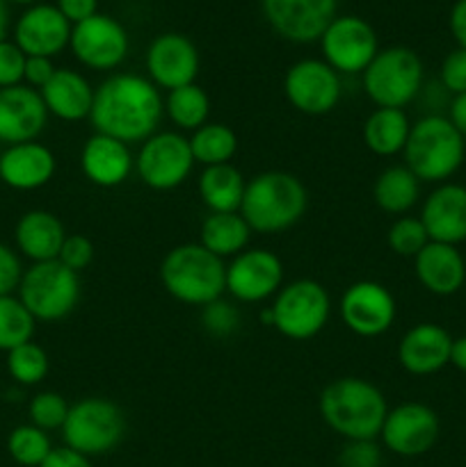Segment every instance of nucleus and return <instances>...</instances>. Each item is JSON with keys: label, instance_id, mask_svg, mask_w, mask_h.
<instances>
[{"label": "nucleus", "instance_id": "obj_51", "mask_svg": "<svg viewBox=\"0 0 466 467\" xmlns=\"http://www.w3.org/2000/svg\"><path fill=\"white\" fill-rule=\"evenodd\" d=\"M9 30V7L7 0H0V41L7 39Z\"/></svg>", "mask_w": 466, "mask_h": 467}, {"label": "nucleus", "instance_id": "obj_19", "mask_svg": "<svg viewBox=\"0 0 466 467\" xmlns=\"http://www.w3.org/2000/svg\"><path fill=\"white\" fill-rule=\"evenodd\" d=\"M71 23L55 5H30L14 26V44L27 57H50L62 53L71 39Z\"/></svg>", "mask_w": 466, "mask_h": 467}, {"label": "nucleus", "instance_id": "obj_18", "mask_svg": "<svg viewBox=\"0 0 466 467\" xmlns=\"http://www.w3.org/2000/svg\"><path fill=\"white\" fill-rule=\"evenodd\" d=\"M199 50L178 32L158 35L146 48V71L158 89H178L192 85L199 76Z\"/></svg>", "mask_w": 466, "mask_h": 467}, {"label": "nucleus", "instance_id": "obj_12", "mask_svg": "<svg viewBox=\"0 0 466 467\" xmlns=\"http://www.w3.org/2000/svg\"><path fill=\"white\" fill-rule=\"evenodd\" d=\"M69 48L82 67L91 71H114L126 59L131 41L126 27L117 18L94 14L71 27Z\"/></svg>", "mask_w": 466, "mask_h": 467}, {"label": "nucleus", "instance_id": "obj_28", "mask_svg": "<svg viewBox=\"0 0 466 467\" xmlns=\"http://www.w3.org/2000/svg\"><path fill=\"white\" fill-rule=\"evenodd\" d=\"M411 123L405 109L377 108L364 123V141L370 153L379 158H393L402 153L409 140Z\"/></svg>", "mask_w": 466, "mask_h": 467}, {"label": "nucleus", "instance_id": "obj_37", "mask_svg": "<svg viewBox=\"0 0 466 467\" xmlns=\"http://www.w3.org/2000/svg\"><path fill=\"white\" fill-rule=\"evenodd\" d=\"M387 242L388 249L400 258H416L429 244V235L420 217H397L388 228Z\"/></svg>", "mask_w": 466, "mask_h": 467}, {"label": "nucleus", "instance_id": "obj_6", "mask_svg": "<svg viewBox=\"0 0 466 467\" xmlns=\"http://www.w3.org/2000/svg\"><path fill=\"white\" fill-rule=\"evenodd\" d=\"M64 447L82 456H101L112 451L126 433V415L105 397H85L69 409L59 429Z\"/></svg>", "mask_w": 466, "mask_h": 467}, {"label": "nucleus", "instance_id": "obj_10", "mask_svg": "<svg viewBox=\"0 0 466 467\" xmlns=\"http://www.w3.org/2000/svg\"><path fill=\"white\" fill-rule=\"evenodd\" d=\"M195 164L187 137L174 130H158L142 141L135 158V171L151 190L169 192L187 181Z\"/></svg>", "mask_w": 466, "mask_h": 467}, {"label": "nucleus", "instance_id": "obj_25", "mask_svg": "<svg viewBox=\"0 0 466 467\" xmlns=\"http://www.w3.org/2000/svg\"><path fill=\"white\" fill-rule=\"evenodd\" d=\"M414 272L429 295L452 296L466 281V260L457 246L429 242L414 258Z\"/></svg>", "mask_w": 466, "mask_h": 467}, {"label": "nucleus", "instance_id": "obj_21", "mask_svg": "<svg viewBox=\"0 0 466 467\" xmlns=\"http://www.w3.org/2000/svg\"><path fill=\"white\" fill-rule=\"evenodd\" d=\"M420 222L429 242L461 244L466 242V187L457 182H441L420 208Z\"/></svg>", "mask_w": 466, "mask_h": 467}, {"label": "nucleus", "instance_id": "obj_33", "mask_svg": "<svg viewBox=\"0 0 466 467\" xmlns=\"http://www.w3.org/2000/svg\"><path fill=\"white\" fill-rule=\"evenodd\" d=\"M190 149L195 155V162L204 164V167L228 164L233 155L238 153V135L224 123L208 121L192 132Z\"/></svg>", "mask_w": 466, "mask_h": 467}, {"label": "nucleus", "instance_id": "obj_29", "mask_svg": "<svg viewBox=\"0 0 466 467\" xmlns=\"http://www.w3.org/2000/svg\"><path fill=\"white\" fill-rule=\"evenodd\" d=\"M245 187L240 169L231 162L204 167L199 176V196L210 213H240Z\"/></svg>", "mask_w": 466, "mask_h": 467}, {"label": "nucleus", "instance_id": "obj_24", "mask_svg": "<svg viewBox=\"0 0 466 467\" xmlns=\"http://www.w3.org/2000/svg\"><path fill=\"white\" fill-rule=\"evenodd\" d=\"M80 169L91 185L112 190L128 181L135 169V158L128 144L94 132L80 150Z\"/></svg>", "mask_w": 466, "mask_h": 467}, {"label": "nucleus", "instance_id": "obj_3", "mask_svg": "<svg viewBox=\"0 0 466 467\" xmlns=\"http://www.w3.org/2000/svg\"><path fill=\"white\" fill-rule=\"evenodd\" d=\"M306 208L309 192L300 178L288 171H263L247 182L240 214L251 233L277 235L295 226Z\"/></svg>", "mask_w": 466, "mask_h": 467}, {"label": "nucleus", "instance_id": "obj_13", "mask_svg": "<svg viewBox=\"0 0 466 467\" xmlns=\"http://www.w3.org/2000/svg\"><path fill=\"white\" fill-rule=\"evenodd\" d=\"M283 94L288 103L302 114L323 117L338 105L343 96L341 76L324 59H300L283 78Z\"/></svg>", "mask_w": 466, "mask_h": 467}, {"label": "nucleus", "instance_id": "obj_45", "mask_svg": "<svg viewBox=\"0 0 466 467\" xmlns=\"http://www.w3.org/2000/svg\"><path fill=\"white\" fill-rule=\"evenodd\" d=\"M55 64L50 57H27L26 59V71H23V82L32 89L41 91L55 76Z\"/></svg>", "mask_w": 466, "mask_h": 467}, {"label": "nucleus", "instance_id": "obj_7", "mask_svg": "<svg viewBox=\"0 0 466 467\" xmlns=\"http://www.w3.org/2000/svg\"><path fill=\"white\" fill-rule=\"evenodd\" d=\"M18 299L37 322H59L76 310L80 301V274L59 260L32 263L18 283Z\"/></svg>", "mask_w": 466, "mask_h": 467}, {"label": "nucleus", "instance_id": "obj_23", "mask_svg": "<svg viewBox=\"0 0 466 467\" xmlns=\"http://www.w3.org/2000/svg\"><path fill=\"white\" fill-rule=\"evenodd\" d=\"M58 169L53 150L39 141L7 146L0 155V181L16 192H35L48 185Z\"/></svg>", "mask_w": 466, "mask_h": 467}, {"label": "nucleus", "instance_id": "obj_49", "mask_svg": "<svg viewBox=\"0 0 466 467\" xmlns=\"http://www.w3.org/2000/svg\"><path fill=\"white\" fill-rule=\"evenodd\" d=\"M448 119H450L452 126L457 128V132H460V135L464 137V141H466V94L452 96Z\"/></svg>", "mask_w": 466, "mask_h": 467}, {"label": "nucleus", "instance_id": "obj_41", "mask_svg": "<svg viewBox=\"0 0 466 467\" xmlns=\"http://www.w3.org/2000/svg\"><path fill=\"white\" fill-rule=\"evenodd\" d=\"M58 260L64 267L71 269V272H85L91 265V260H94V244L85 235H67L62 249H59Z\"/></svg>", "mask_w": 466, "mask_h": 467}, {"label": "nucleus", "instance_id": "obj_50", "mask_svg": "<svg viewBox=\"0 0 466 467\" xmlns=\"http://www.w3.org/2000/svg\"><path fill=\"white\" fill-rule=\"evenodd\" d=\"M450 365L455 369H460V372L466 374V336L455 337V340H452Z\"/></svg>", "mask_w": 466, "mask_h": 467}, {"label": "nucleus", "instance_id": "obj_22", "mask_svg": "<svg viewBox=\"0 0 466 467\" xmlns=\"http://www.w3.org/2000/svg\"><path fill=\"white\" fill-rule=\"evenodd\" d=\"M452 337L443 327L423 322L411 327L397 345L402 369L414 377H429L450 365Z\"/></svg>", "mask_w": 466, "mask_h": 467}, {"label": "nucleus", "instance_id": "obj_2", "mask_svg": "<svg viewBox=\"0 0 466 467\" xmlns=\"http://www.w3.org/2000/svg\"><path fill=\"white\" fill-rule=\"evenodd\" d=\"M318 409L324 424L345 441H375L388 413L382 390L359 377L329 383L320 392Z\"/></svg>", "mask_w": 466, "mask_h": 467}, {"label": "nucleus", "instance_id": "obj_42", "mask_svg": "<svg viewBox=\"0 0 466 467\" xmlns=\"http://www.w3.org/2000/svg\"><path fill=\"white\" fill-rule=\"evenodd\" d=\"M441 87L452 96L466 94V50L455 48L446 55L439 71Z\"/></svg>", "mask_w": 466, "mask_h": 467}, {"label": "nucleus", "instance_id": "obj_35", "mask_svg": "<svg viewBox=\"0 0 466 467\" xmlns=\"http://www.w3.org/2000/svg\"><path fill=\"white\" fill-rule=\"evenodd\" d=\"M48 354L37 342L30 340L16 349L7 351V372L18 386H39L48 377Z\"/></svg>", "mask_w": 466, "mask_h": 467}, {"label": "nucleus", "instance_id": "obj_27", "mask_svg": "<svg viewBox=\"0 0 466 467\" xmlns=\"http://www.w3.org/2000/svg\"><path fill=\"white\" fill-rule=\"evenodd\" d=\"M18 254L32 263H48L58 260L59 249L67 240L64 223L48 210H30L23 214L14 228Z\"/></svg>", "mask_w": 466, "mask_h": 467}, {"label": "nucleus", "instance_id": "obj_36", "mask_svg": "<svg viewBox=\"0 0 466 467\" xmlns=\"http://www.w3.org/2000/svg\"><path fill=\"white\" fill-rule=\"evenodd\" d=\"M7 451L18 465L39 467L53 451L48 433L35 424H21L7 438Z\"/></svg>", "mask_w": 466, "mask_h": 467}, {"label": "nucleus", "instance_id": "obj_34", "mask_svg": "<svg viewBox=\"0 0 466 467\" xmlns=\"http://www.w3.org/2000/svg\"><path fill=\"white\" fill-rule=\"evenodd\" d=\"M37 319L14 295L0 296V351H12L35 336Z\"/></svg>", "mask_w": 466, "mask_h": 467}, {"label": "nucleus", "instance_id": "obj_52", "mask_svg": "<svg viewBox=\"0 0 466 467\" xmlns=\"http://www.w3.org/2000/svg\"><path fill=\"white\" fill-rule=\"evenodd\" d=\"M259 317H260V324H263V327H272V324H274L272 310H270V308H263V310H260Z\"/></svg>", "mask_w": 466, "mask_h": 467}, {"label": "nucleus", "instance_id": "obj_8", "mask_svg": "<svg viewBox=\"0 0 466 467\" xmlns=\"http://www.w3.org/2000/svg\"><path fill=\"white\" fill-rule=\"evenodd\" d=\"M364 91L377 108L402 109L418 96L425 68L418 55L405 46L379 48L364 73Z\"/></svg>", "mask_w": 466, "mask_h": 467}, {"label": "nucleus", "instance_id": "obj_16", "mask_svg": "<svg viewBox=\"0 0 466 467\" xmlns=\"http://www.w3.org/2000/svg\"><path fill=\"white\" fill-rule=\"evenodd\" d=\"M283 287V263L270 249H245L227 265V292L242 304H260Z\"/></svg>", "mask_w": 466, "mask_h": 467}, {"label": "nucleus", "instance_id": "obj_43", "mask_svg": "<svg viewBox=\"0 0 466 467\" xmlns=\"http://www.w3.org/2000/svg\"><path fill=\"white\" fill-rule=\"evenodd\" d=\"M338 463L341 467H382V451L375 441H347Z\"/></svg>", "mask_w": 466, "mask_h": 467}, {"label": "nucleus", "instance_id": "obj_46", "mask_svg": "<svg viewBox=\"0 0 466 467\" xmlns=\"http://www.w3.org/2000/svg\"><path fill=\"white\" fill-rule=\"evenodd\" d=\"M55 7L62 12V16L71 26H76V23H82L94 16V14H99V0H58Z\"/></svg>", "mask_w": 466, "mask_h": 467}, {"label": "nucleus", "instance_id": "obj_14", "mask_svg": "<svg viewBox=\"0 0 466 467\" xmlns=\"http://www.w3.org/2000/svg\"><path fill=\"white\" fill-rule=\"evenodd\" d=\"M338 313L347 331L359 337H377L396 322V296L377 281H356L343 292Z\"/></svg>", "mask_w": 466, "mask_h": 467}, {"label": "nucleus", "instance_id": "obj_31", "mask_svg": "<svg viewBox=\"0 0 466 467\" xmlns=\"http://www.w3.org/2000/svg\"><path fill=\"white\" fill-rule=\"evenodd\" d=\"M420 199V181L405 167H387L373 185V201L387 214H407Z\"/></svg>", "mask_w": 466, "mask_h": 467}, {"label": "nucleus", "instance_id": "obj_38", "mask_svg": "<svg viewBox=\"0 0 466 467\" xmlns=\"http://www.w3.org/2000/svg\"><path fill=\"white\" fill-rule=\"evenodd\" d=\"M69 404L59 392L53 390H44L37 392L35 397L30 400V406H27V415H30V424L39 427L41 431H55V429L64 427V420H67Z\"/></svg>", "mask_w": 466, "mask_h": 467}, {"label": "nucleus", "instance_id": "obj_47", "mask_svg": "<svg viewBox=\"0 0 466 467\" xmlns=\"http://www.w3.org/2000/svg\"><path fill=\"white\" fill-rule=\"evenodd\" d=\"M39 467H91L90 459L78 451L69 450V447H58L48 454V459L44 461Z\"/></svg>", "mask_w": 466, "mask_h": 467}, {"label": "nucleus", "instance_id": "obj_4", "mask_svg": "<svg viewBox=\"0 0 466 467\" xmlns=\"http://www.w3.org/2000/svg\"><path fill=\"white\" fill-rule=\"evenodd\" d=\"M160 283L181 304L204 308L227 292V265L206 246L178 244L160 263Z\"/></svg>", "mask_w": 466, "mask_h": 467}, {"label": "nucleus", "instance_id": "obj_39", "mask_svg": "<svg viewBox=\"0 0 466 467\" xmlns=\"http://www.w3.org/2000/svg\"><path fill=\"white\" fill-rule=\"evenodd\" d=\"M240 310L231 301L217 299L201 308V327L210 337H217V340L231 337L240 328Z\"/></svg>", "mask_w": 466, "mask_h": 467}, {"label": "nucleus", "instance_id": "obj_30", "mask_svg": "<svg viewBox=\"0 0 466 467\" xmlns=\"http://www.w3.org/2000/svg\"><path fill=\"white\" fill-rule=\"evenodd\" d=\"M251 228L240 213H210L201 223V246L217 258H236L249 249Z\"/></svg>", "mask_w": 466, "mask_h": 467}, {"label": "nucleus", "instance_id": "obj_26", "mask_svg": "<svg viewBox=\"0 0 466 467\" xmlns=\"http://www.w3.org/2000/svg\"><path fill=\"white\" fill-rule=\"evenodd\" d=\"M46 109L59 121L76 123L90 119L94 105V89L80 71L58 68L48 85L39 91Z\"/></svg>", "mask_w": 466, "mask_h": 467}, {"label": "nucleus", "instance_id": "obj_40", "mask_svg": "<svg viewBox=\"0 0 466 467\" xmlns=\"http://www.w3.org/2000/svg\"><path fill=\"white\" fill-rule=\"evenodd\" d=\"M27 55L18 48L14 41H0V89L23 85V71H26Z\"/></svg>", "mask_w": 466, "mask_h": 467}, {"label": "nucleus", "instance_id": "obj_1", "mask_svg": "<svg viewBox=\"0 0 466 467\" xmlns=\"http://www.w3.org/2000/svg\"><path fill=\"white\" fill-rule=\"evenodd\" d=\"M164 114L160 89L137 73H112L94 89L90 121L99 135L137 144L158 132Z\"/></svg>", "mask_w": 466, "mask_h": 467}, {"label": "nucleus", "instance_id": "obj_15", "mask_svg": "<svg viewBox=\"0 0 466 467\" xmlns=\"http://www.w3.org/2000/svg\"><path fill=\"white\" fill-rule=\"evenodd\" d=\"M439 431H441L439 415L429 406L420 401H405L388 410L379 438L388 451L414 459L428 454L437 445Z\"/></svg>", "mask_w": 466, "mask_h": 467}, {"label": "nucleus", "instance_id": "obj_53", "mask_svg": "<svg viewBox=\"0 0 466 467\" xmlns=\"http://www.w3.org/2000/svg\"><path fill=\"white\" fill-rule=\"evenodd\" d=\"M7 3H16V5H37L39 0H7Z\"/></svg>", "mask_w": 466, "mask_h": 467}, {"label": "nucleus", "instance_id": "obj_20", "mask_svg": "<svg viewBox=\"0 0 466 467\" xmlns=\"http://www.w3.org/2000/svg\"><path fill=\"white\" fill-rule=\"evenodd\" d=\"M48 121V109L37 89L27 85L0 89V141L26 144L37 141Z\"/></svg>", "mask_w": 466, "mask_h": 467}, {"label": "nucleus", "instance_id": "obj_17", "mask_svg": "<svg viewBox=\"0 0 466 467\" xmlns=\"http://www.w3.org/2000/svg\"><path fill=\"white\" fill-rule=\"evenodd\" d=\"M336 5L338 0H260L270 27L292 44L320 41L336 18Z\"/></svg>", "mask_w": 466, "mask_h": 467}, {"label": "nucleus", "instance_id": "obj_5", "mask_svg": "<svg viewBox=\"0 0 466 467\" xmlns=\"http://www.w3.org/2000/svg\"><path fill=\"white\" fill-rule=\"evenodd\" d=\"M402 155H405V167L420 182L441 185L460 171L466 155V141L450 119L441 114H428L411 126Z\"/></svg>", "mask_w": 466, "mask_h": 467}, {"label": "nucleus", "instance_id": "obj_32", "mask_svg": "<svg viewBox=\"0 0 466 467\" xmlns=\"http://www.w3.org/2000/svg\"><path fill=\"white\" fill-rule=\"evenodd\" d=\"M164 112L172 119V123L181 130H192L206 126L210 114V99L196 82L178 89L167 91L164 99Z\"/></svg>", "mask_w": 466, "mask_h": 467}, {"label": "nucleus", "instance_id": "obj_44", "mask_svg": "<svg viewBox=\"0 0 466 467\" xmlns=\"http://www.w3.org/2000/svg\"><path fill=\"white\" fill-rule=\"evenodd\" d=\"M26 269L21 267V258L12 246L0 242V296L14 295Z\"/></svg>", "mask_w": 466, "mask_h": 467}, {"label": "nucleus", "instance_id": "obj_11", "mask_svg": "<svg viewBox=\"0 0 466 467\" xmlns=\"http://www.w3.org/2000/svg\"><path fill=\"white\" fill-rule=\"evenodd\" d=\"M323 59L338 76H356L368 68L379 53L375 27L355 14L336 16L320 36Z\"/></svg>", "mask_w": 466, "mask_h": 467}, {"label": "nucleus", "instance_id": "obj_9", "mask_svg": "<svg viewBox=\"0 0 466 467\" xmlns=\"http://www.w3.org/2000/svg\"><path fill=\"white\" fill-rule=\"evenodd\" d=\"M270 310L274 317L272 328L288 340L304 342L327 327L332 299L323 283L313 278H297L277 292Z\"/></svg>", "mask_w": 466, "mask_h": 467}, {"label": "nucleus", "instance_id": "obj_48", "mask_svg": "<svg viewBox=\"0 0 466 467\" xmlns=\"http://www.w3.org/2000/svg\"><path fill=\"white\" fill-rule=\"evenodd\" d=\"M450 32L457 41V48L466 50V0H457L450 9Z\"/></svg>", "mask_w": 466, "mask_h": 467}]
</instances>
